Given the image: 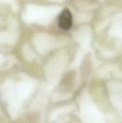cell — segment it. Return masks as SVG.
I'll use <instances>...</instances> for the list:
<instances>
[{
	"instance_id": "cell-1",
	"label": "cell",
	"mask_w": 122,
	"mask_h": 123,
	"mask_svg": "<svg viewBox=\"0 0 122 123\" xmlns=\"http://www.w3.org/2000/svg\"><path fill=\"white\" fill-rule=\"evenodd\" d=\"M58 25L63 30H69L73 25V17L69 9H64L60 13L58 18Z\"/></svg>"
}]
</instances>
